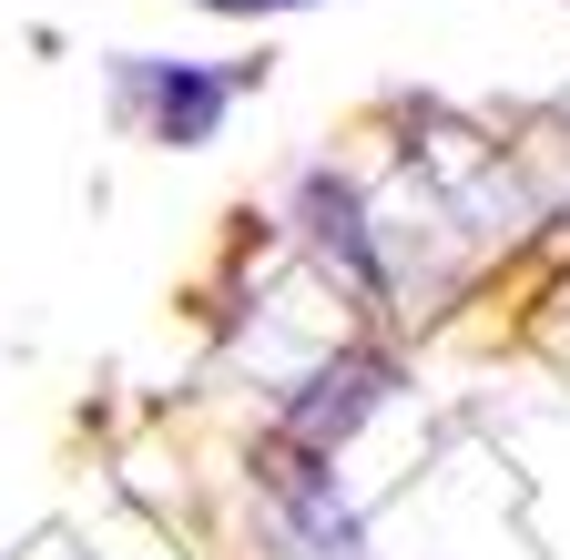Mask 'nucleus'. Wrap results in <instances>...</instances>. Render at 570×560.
<instances>
[{
	"instance_id": "1",
	"label": "nucleus",
	"mask_w": 570,
	"mask_h": 560,
	"mask_svg": "<svg viewBox=\"0 0 570 560\" xmlns=\"http://www.w3.org/2000/svg\"><path fill=\"white\" fill-rule=\"evenodd\" d=\"M122 102L142 112V132H154V144L194 154V144H214V122H225L235 72H194V61H154V51H132V61H122Z\"/></svg>"
},
{
	"instance_id": "2",
	"label": "nucleus",
	"mask_w": 570,
	"mask_h": 560,
	"mask_svg": "<svg viewBox=\"0 0 570 560\" xmlns=\"http://www.w3.org/2000/svg\"><path fill=\"white\" fill-rule=\"evenodd\" d=\"M387 387H397L387 357H336V367H316L296 397H285V439H275V449H296V459L346 449L356 429H367V407H387Z\"/></svg>"
},
{
	"instance_id": "3",
	"label": "nucleus",
	"mask_w": 570,
	"mask_h": 560,
	"mask_svg": "<svg viewBox=\"0 0 570 560\" xmlns=\"http://www.w3.org/2000/svg\"><path fill=\"white\" fill-rule=\"evenodd\" d=\"M306 215H316V245H326V255H346V275L367 286V235H356V194L316 174V184H306Z\"/></svg>"
},
{
	"instance_id": "4",
	"label": "nucleus",
	"mask_w": 570,
	"mask_h": 560,
	"mask_svg": "<svg viewBox=\"0 0 570 560\" xmlns=\"http://www.w3.org/2000/svg\"><path fill=\"white\" fill-rule=\"evenodd\" d=\"M204 11H306V0H204Z\"/></svg>"
}]
</instances>
